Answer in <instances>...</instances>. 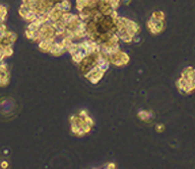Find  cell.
Instances as JSON below:
<instances>
[{"label":"cell","mask_w":195,"mask_h":169,"mask_svg":"<svg viewBox=\"0 0 195 169\" xmlns=\"http://www.w3.org/2000/svg\"><path fill=\"white\" fill-rule=\"evenodd\" d=\"M183 77L180 80L181 88L184 89L185 92H191L195 89V70L192 68L185 69L183 72Z\"/></svg>","instance_id":"obj_1"}]
</instances>
